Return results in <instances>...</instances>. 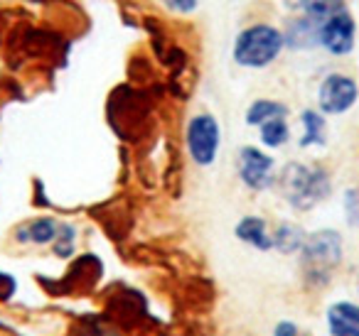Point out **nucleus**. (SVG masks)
<instances>
[{"label":"nucleus","instance_id":"obj_20","mask_svg":"<svg viewBox=\"0 0 359 336\" xmlns=\"http://www.w3.org/2000/svg\"><path fill=\"white\" fill-rule=\"evenodd\" d=\"M165 8L177 15H192V13L200 8V0H163Z\"/></svg>","mask_w":359,"mask_h":336},{"label":"nucleus","instance_id":"obj_3","mask_svg":"<svg viewBox=\"0 0 359 336\" xmlns=\"http://www.w3.org/2000/svg\"><path fill=\"white\" fill-rule=\"evenodd\" d=\"M285 52L283 30L271 22H251L239 35L234 37L231 45V59L241 69L261 71L269 69L276 59Z\"/></svg>","mask_w":359,"mask_h":336},{"label":"nucleus","instance_id":"obj_21","mask_svg":"<svg viewBox=\"0 0 359 336\" xmlns=\"http://www.w3.org/2000/svg\"><path fill=\"white\" fill-rule=\"evenodd\" d=\"M271 336H300V326L293 319H280L273 326V334Z\"/></svg>","mask_w":359,"mask_h":336},{"label":"nucleus","instance_id":"obj_14","mask_svg":"<svg viewBox=\"0 0 359 336\" xmlns=\"http://www.w3.org/2000/svg\"><path fill=\"white\" fill-rule=\"evenodd\" d=\"M290 115V108L278 99H256L249 104L244 113V120L249 128H259V125L269 123L273 118H288Z\"/></svg>","mask_w":359,"mask_h":336},{"label":"nucleus","instance_id":"obj_16","mask_svg":"<svg viewBox=\"0 0 359 336\" xmlns=\"http://www.w3.org/2000/svg\"><path fill=\"white\" fill-rule=\"evenodd\" d=\"M285 8L293 13H303V15L325 20L339 8H347V0H285Z\"/></svg>","mask_w":359,"mask_h":336},{"label":"nucleus","instance_id":"obj_15","mask_svg":"<svg viewBox=\"0 0 359 336\" xmlns=\"http://www.w3.org/2000/svg\"><path fill=\"white\" fill-rule=\"evenodd\" d=\"M259 143L264 145L266 150H280L290 143L293 138V130H290L288 118H273L269 123L259 125Z\"/></svg>","mask_w":359,"mask_h":336},{"label":"nucleus","instance_id":"obj_7","mask_svg":"<svg viewBox=\"0 0 359 336\" xmlns=\"http://www.w3.org/2000/svg\"><path fill=\"white\" fill-rule=\"evenodd\" d=\"M318 42L320 50H325L332 57L352 55L354 45H357V20L349 13V8H339L320 22Z\"/></svg>","mask_w":359,"mask_h":336},{"label":"nucleus","instance_id":"obj_10","mask_svg":"<svg viewBox=\"0 0 359 336\" xmlns=\"http://www.w3.org/2000/svg\"><path fill=\"white\" fill-rule=\"evenodd\" d=\"M234 236L239 238L244 246L254 248L259 253H271L273 251V228L269 226L264 216L259 214H246L236 221Z\"/></svg>","mask_w":359,"mask_h":336},{"label":"nucleus","instance_id":"obj_9","mask_svg":"<svg viewBox=\"0 0 359 336\" xmlns=\"http://www.w3.org/2000/svg\"><path fill=\"white\" fill-rule=\"evenodd\" d=\"M60 223H62L60 218L50 216V214H42V216L27 218V221L18 223L15 231H13V238L20 246H37V248L52 246L57 233H60Z\"/></svg>","mask_w":359,"mask_h":336},{"label":"nucleus","instance_id":"obj_4","mask_svg":"<svg viewBox=\"0 0 359 336\" xmlns=\"http://www.w3.org/2000/svg\"><path fill=\"white\" fill-rule=\"evenodd\" d=\"M185 148L197 167H212L222 150V123L215 113L200 111L185 125Z\"/></svg>","mask_w":359,"mask_h":336},{"label":"nucleus","instance_id":"obj_17","mask_svg":"<svg viewBox=\"0 0 359 336\" xmlns=\"http://www.w3.org/2000/svg\"><path fill=\"white\" fill-rule=\"evenodd\" d=\"M76 241H79V228L74 226L72 221H62L60 223V233H57L55 243H52V253L60 260H69L72 255L76 253Z\"/></svg>","mask_w":359,"mask_h":336},{"label":"nucleus","instance_id":"obj_5","mask_svg":"<svg viewBox=\"0 0 359 336\" xmlns=\"http://www.w3.org/2000/svg\"><path fill=\"white\" fill-rule=\"evenodd\" d=\"M236 174L249 192H269L276 179V158L259 145H241L236 153Z\"/></svg>","mask_w":359,"mask_h":336},{"label":"nucleus","instance_id":"obj_8","mask_svg":"<svg viewBox=\"0 0 359 336\" xmlns=\"http://www.w3.org/2000/svg\"><path fill=\"white\" fill-rule=\"evenodd\" d=\"M320 22L318 18L303 15V13H293L290 20L283 27V37H285V50L293 52H310L318 50V32H320Z\"/></svg>","mask_w":359,"mask_h":336},{"label":"nucleus","instance_id":"obj_12","mask_svg":"<svg viewBox=\"0 0 359 336\" xmlns=\"http://www.w3.org/2000/svg\"><path fill=\"white\" fill-rule=\"evenodd\" d=\"M300 120V138L298 148H325L327 145V115H323L318 108H305L298 115Z\"/></svg>","mask_w":359,"mask_h":336},{"label":"nucleus","instance_id":"obj_13","mask_svg":"<svg viewBox=\"0 0 359 336\" xmlns=\"http://www.w3.org/2000/svg\"><path fill=\"white\" fill-rule=\"evenodd\" d=\"M305 238L308 231L300 223L280 221L273 228V251H278L280 255H298L300 248L305 246Z\"/></svg>","mask_w":359,"mask_h":336},{"label":"nucleus","instance_id":"obj_1","mask_svg":"<svg viewBox=\"0 0 359 336\" xmlns=\"http://www.w3.org/2000/svg\"><path fill=\"white\" fill-rule=\"evenodd\" d=\"M273 189L293 211L308 214L332 197V174L320 162H285L276 172Z\"/></svg>","mask_w":359,"mask_h":336},{"label":"nucleus","instance_id":"obj_18","mask_svg":"<svg viewBox=\"0 0 359 336\" xmlns=\"http://www.w3.org/2000/svg\"><path fill=\"white\" fill-rule=\"evenodd\" d=\"M69 336H121V331L106 326L99 319H81L74 329H69Z\"/></svg>","mask_w":359,"mask_h":336},{"label":"nucleus","instance_id":"obj_11","mask_svg":"<svg viewBox=\"0 0 359 336\" xmlns=\"http://www.w3.org/2000/svg\"><path fill=\"white\" fill-rule=\"evenodd\" d=\"M327 336H359V302L337 300L325 312Z\"/></svg>","mask_w":359,"mask_h":336},{"label":"nucleus","instance_id":"obj_19","mask_svg":"<svg viewBox=\"0 0 359 336\" xmlns=\"http://www.w3.org/2000/svg\"><path fill=\"white\" fill-rule=\"evenodd\" d=\"M342 211L349 228H359V187H347L342 194Z\"/></svg>","mask_w":359,"mask_h":336},{"label":"nucleus","instance_id":"obj_22","mask_svg":"<svg viewBox=\"0 0 359 336\" xmlns=\"http://www.w3.org/2000/svg\"><path fill=\"white\" fill-rule=\"evenodd\" d=\"M357 287H359V272H357Z\"/></svg>","mask_w":359,"mask_h":336},{"label":"nucleus","instance_id":"obj_6","mask_svg":"<svg viewBox=\"0 0 359 336\" xmlns=\"http://www.w3.org/2000/svg\"><path fill=\"white\" fill-rule=\"evenodd\" d=\"M359 104V84L344 71H330L318 84V111L323 115H344Z\"/></svg>","mask_w":359,"mask_h":336},{"label":"nucleus","instance_id":"obj_2","mask_svg":"<svg viewBox=\"0 0 359 336\" xmlns=\"http://www.w3.org/2000/svg\"><path fill=\"white\" fill-rule=\"evenodd\" d=\"M344 262V238L337 228L310 231L298 253V267L308 290H325Z\"/></svg>","mask_w":359,"mask_h":336}]
</instances>
